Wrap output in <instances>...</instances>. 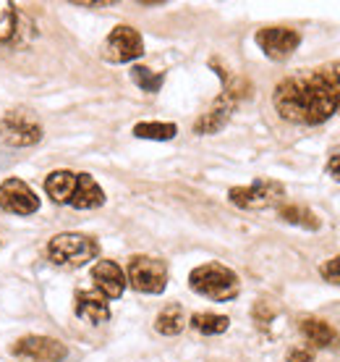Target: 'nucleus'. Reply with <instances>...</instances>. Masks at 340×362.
<instances>
[{"label":"nucleus","instance_id":"6e6552de","mask_svg":"<svg viewBox=\"0 0 340 362\" xmlns=\"http://www.w3.org/2000/svg\"><path fill=\"white\" fill-rule=\"evenodd\" d=\"M0 208L13 216H32L40 210V197L27 181L6 179L0 184Z\"/></svg>","mask_w":340,"mask_h":362},{"label":"nucleus","instance_id":"5701e85b","mask_svg":"<svg viewBox=\"0 0 340 362\" xmlns=\"http://www.w3.org/2000/svg\"><path fill=\"white\" fill-rule=\"evenodd\" d=\"M320 273H322L324 281H330V284L340 286V255L338 257H332V260H327V263L320 268Z\"/></svg>","mask_w":340,"mask_h":362},{"label":"nucleus","instance_id":"4be33fe9","mask_svg":"<svg viewBox=\"0 0 340 362\" xmlns=\"http://www.w3.org/2000/svg\"><path fill=\"white\" fill-rule=\"evenodd\" d=\"M131 79L136 87H142L144 92H157L162 87V74L150 71L147 66H134L131 69Z\"/></svg>","mask_w":340,"mask_h":362},{"label":"nucleus","instance_id":"aec40b11","mask_svg":"<svg viewBox=\"0 0 340 362\" xmlns=\"http://www.w3.org/2000/svg\"><path fill=\"white\" fill-rule=\"evenodd\" d=\"M280 218L286 221V223H293V226H301V228H320V218L314 216L312 210L304 208V205H286V208H280Z\"/></svg>","mask_w":340,"mask_h":362},{"label":"nucleus","instance_id":"ddd939ff","mask_svg":"<svg viewBox=\"0 0 340 362\" xmlns=\"http://www.w3.org/2000/svg\"><path fill=\"white\" fill-rule=\"evenodd\" d=\"M76 315L81 320H87L92 326H99V323H108L110 320V308L108 299L102 297L97 289L92 291H79L76 294Z\"/></svg>","mask_w":340,"mask_h":362},{"label":"nucleus","instance_id":"4468645a","mask_svg":"<svg viewBox=\"0 0 340 362\" xmlns=\"http://www.w3.org/2000/svg\"><path fill=\"white\" fill-rule=\"evenodd\" d=\"M105 202V192L99 187L97 181L92 179L90 173H79L76 179V192L71 197V208L76 210H95Z\"/></svg>","mask_w":340,"mask_h":362},{"label":"nucleus","instance_id":"7ed1b4c3","mask_svg":"<svg viewBox=\"0 0 340 362\" xmlns=\"http://www.w3.org/2000/svg\"><path fill=\"white\" fill-rule=\"evenodd\" d=\"M99 252L97 242L87 234H58L50 239L47 245V257L55 265H71V268H81L90 260H95Z\"/></svg>","mask_w":340,"mask_h":362},{"label":"nucleus","instance_id":"20e7f679","mask_svg":"<svg viewBox=\"0 0 340 362\" xmlns=\"http://www.w3.org/2000/svg\"><path fill=\"white\" fill-rule=\"evenodd\" d=\"M42 139V127L29 110H8L0 118V145L3 147H32Z\"/></svg>","mask_w":340,"mask_h":362},{"label":"nucleus","instance_id":"6ab92c4d","mask_svg":"<svg viewBox=\"0 0 340 362\" xmlns=\"http://www.w3.org/2000/svg\"><path fill=\"white\" fill-rule=\"evenodd\" d=\"M191 326L197 328L199 334L215 336L225 334L228 326H231V320L225 315H215V313H197V315H191Z\"/></svg>","mask_w":340,"mask_h":362},{"label":"nucleus","instance_id":"9d476101","mask_svg":"<svg viewBox=\"0 0 340 362\" xmlns=\"http://www.w3.org/2000/svg\"><path fill=\"white\" fill-rule=\"evenodd\" d=\"M298 42H301L298 32L288 27H265L257 32V45L272 61H286V58H291L296 53Z\"/></svg>","mask_w":340,"mask_h":362},{"label":"nucleus","instance_id":"1a4fd4ad","mask_svg":"<svg viewBox=\"0 0 340 362\" xmlns=\"http://www.w3.org/2000/svg\"><path fill=\"white\" fill-rule=\"evenodd\" d=\"M13 354L29 362H63L68 349L50 336H24L13 344Z\"/></svg>","mask_w":340,"mask_h":362},{"label":"nucleus","instance_id":"a211bd4d","mask_svg":"<svg viewBox=\"0 0 340 362\" xmlns=\"http://www.w3.org/2000/svg\"><path fill=\"white\" fill-rule=\"evenodd\" d=\"M134 134L139 139H154V142H168L178 134L176 124H160V121H144V124H136Z\"/></svg>","mask_w":340,"mask_h":362},{"label":"nucleus","instance_id":"f257e3e1","mask_svg":"<svg viewBox=\"0 0 340 362\" xmlns=\"http://www.w3.org/2000/svg\"><path fill=\"white\" fill-rule=\"evenodd\" d=\"M272 103L286 121L306 127L324 124L340 110V64H324L283 79Z\"/></svg>","mask_w":340,"mask_h":362},{"label":"nucleus","instance_id":"f3484780","mask_svg":"<svg viewBox=\"0 0 340 362\" xmlns=\"http://www.w3.org/2000/svg\"><path fill=\"white\" fill-rule=\"evenodd\" d=\"M183 326H186V315H183V308H181V305H170V308H165L160 315H157V320H154V328L165 336L181 334Z\"/></svg>","mask_w":340,"mask_h":362},{"label":"nucleus","instance_id":"9b49d317","mask_svg":"<svg viewBox=\"0 0 340 362\" xmlns=\"http://www.w3.org/2000/svg\"><path fill=\"white\" fill-rule=\"evenodd\" d=\"M92 281L105 299H118L126 289V273L113 260H97L92 268Z\"/></svg>","mask_w":340,"mask_h":362},{"label":"nucleus","instance_id":"0eeeda50","mask_svg":"<svg viewBox=\"0 0 340 362\" xmlns=\"http://www.w3.org/2000/svg\"><path fill=\"white\" fill-rule=\"evenodd\" d=\"M144 55V40L134 27H116L102 42V58L108 64H131Z\"/></svg>","mask_w":340,"mask_h":362},{"label":"nucleus","instance_id":"2eb2a0df","mask_svg":"<svg viewBox=\"0 0 340 362\" xmlns=\"http://www.w3.org/2000/svg\"><path fill=\"white\" fill-rule=\"evenodd\" d=\"M76 179H79V173L73 171H53L45 179L47 197L58 202V205H71V197L76 192Z\"/></svg>","mask_w":340,"mask_h":362},{"label":"nucleus","instance_id":"412c9836","mask_svg":"<svg viewBox=\"0 0 340 362\" xmlns=\"http://www.w3.org/2000/svg\"><path fill=\"white\" fill-rule=\"evenodd\" d=\"M13 35H16V6L0 0V45L11 42Z\"/></svg>","mask_w":340,"mask_h":362},{"label":"nucleus","instance_id":"423d86ee","mask_svg":"<svg viewBox=\"0 0 340 362\" xmlns=\"http://www.w3.org/2000/svg\"><path fill=\"white\" fill-rule=\"evenodd\" d=\"M126 281H128L136 291H144V294H162L165 286H168V268H165V263L157 260V257L139 255V257H131Z\"/></svg>","mask_w":340,"mask_h":362},{"label":"nucleus","instance_id":"39448f33","mask_svg":"<svg viewBox=\"0 0 340 362\" xmlns=\"http://www.w3.org/2000/svg\"><path fill=\"white\" fill-rule=\"evenodd\" d=\"M228 197L236 208H243V210H265V208H272V205H278L280 199L286 197V187L280 184V181H272V179H260L249 184V187H233L228 192Z\"/></svg>","mask_w":340,"mask_h":362},{"label":"nucleus","instance_id":"dca6fc26","mask_svg":"<svg viewBox=\"0 0 340 362\" xmlns=\"http://www.w3.org/2000/svg\"><path fill=\"white\" fill-rule=\"evenodd\" d=\"M301 334L306 336V341L312 346H335L338 344V334L332 331V326H327L324 320H317V317H304L301 320Z\"/></svg>","mask_w":340,"mask_h":362},{"label":"nucleus","instance_id":"f8f14e48","mask_svg":"<svg viewBox=\"0 0 340 362\" xmlns=\"http://www.w3.org/2000/svg\"><path fill=\"white\" fill-rule=\"evenodd\" d=\"M236 103H238V100H233L231 95L223 92V95L212 103V108L207 110L205 116L194 124V132H197V134H215V132H220V129L231 121L233 110H236Z\"/></svg>","mask_w":340,"mask_h":362},{"label":"nucleus","instance_id":"f03ea898","mask_svg":"<svg viewBox=\"0 0 340 362\" xmlns=\"http://www.w3.org/2000/svg\"><path fill=\"white\" fill-rule=\"evenodd\" d=\"M188 286L197 291L199 297L215 299V302H231L241 291L238 276L220 263H205L194 268L188 276Z\"/></svg>","mask_w":340,"mask_h":362},{"label":"nucleus","instance_id":"393cba45","mask_svg":"<svg viewBox=\"0 0 340 362\" xmlns=\"http://www.w3.org/2000/svg\"><path fill=\"white\" fill-rule=\"evenodd\" d=\"M327 176L340 181V155H332L330 160H327Z\"/></svg>","mask_w":340,"mask_h":362},{"label":"nucleus","instance_id":"b1692460","mask_svg":"<svg viewBox=\"0 0 340 362\" xmlns=\"http://www.w3.org/2000/svg\"><path fill=\"white\" fill-rule=\"evenodd\" d=\"M314 354L312 349H306V346H296V349H291L288 352V362H312Z\"/></svg>","mask_w":340,"mask_h":362}]
</instances>
